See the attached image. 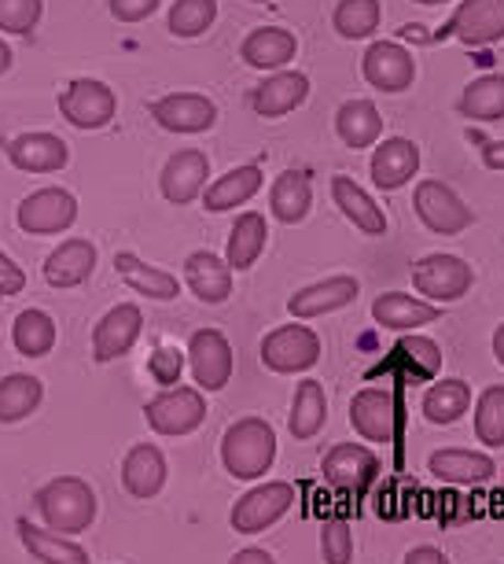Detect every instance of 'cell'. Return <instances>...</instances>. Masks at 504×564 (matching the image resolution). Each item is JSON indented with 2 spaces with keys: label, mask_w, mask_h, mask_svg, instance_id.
<instances>
[{
  "label": "cell",
  "mask_w": 504,
  "mask_h": 564,
  "mask_svg": "<svg viewBox=\"0 0 504 564\" xmlns=\"http://www.w3.org/2000/svg\"><path fill=\"white\" fill-rule=\"evenodd\" d=\"M427 473L442 484H457V487H475L493 480L497 465H493L490 454L479 451H460V446H449V451H435L431 462H427Z\"/></svg>",
  "instance_id": "obj_22"
},
{
  "label": "cell",
  "mask_w": 504,
  "mask_h": 564,
  "mask_svg": "<svg viewBox=\"0 0 504 564\" xmlns=\"http://www.w3.org/2000/svg\"><path fill=\"white\" fill-rule=\"evenodd\" d=\"M394 361L405 366V380H431L442 369V350H438L435 339L427 336H405L398 347H394Z\"/></svg>",
  "instance_id": "obj_41"
},
{
  "label": "cell",
  "mask_w": 504,
  "mask_h": 564,
  "mask_svg": "<svg viewBox=\"0 0 504 564\" xmlns=\"http://www.w3.org/2000/svg\"><path fill=\"white\" fill-rule=\"evenodd\" d=\"M34 506L45 528L56 535H78L96 520V491L81 476H56L34 495Z\"/></svg>",
  "instance_id": "obj_2"
},
{
  "label": "cell",
  "mask_w": 504,
  "mask_h": 564,
  "mask_svg": "<svg viewBox=\"0 0 504 564\" xmlns=\"http://www.w3.org/2000/svg\"><path fill=\"white\" fill-rule=\"evenodd\" d=\"M295 506V487L284 480L262 484L254 491H246L240 502L232 506V528L240 535H259V531L273 528L287 509Z\"/></svg>",
  "instance_id": "obj_9"
},
{
  "label": "cell",
  "mask_w": 504,
  "mask_h": 564,
  "mask_svg": "<svg viewBox=\"0 0 504 564\" xmlns=\"http://www.w3.org/2000/svg\"><path fill=\"white\" fill-rule=\"evenodd\" d=\"M471 406V388L464 380H435L424 395V417L431 424H453L468 413Z\"/></svg>",
  "instance_id": "obj_39"
},
{
  "label": "cell",
  "mask_w": 504,
  "mask_h": 564,
  "mask_svg": "<svg viewBox=\"0 0 504 564\" xmlns=\"http://www.w3.org/2000/svg\"><path fill=\"white\" fill-rule=\"evenodd\" d=\"M298 52V41L292 30H281V26H262V30H251L240 45V59L246 67L254 70H284L287 63L295 59Z\"/></svg>",
  "instance_id": "obj_25"
},
{
  "label": "cell",
  "mask_w": 504,
  "mask_h": 564,
  "mask_svg": "<svg viewBox=\"0 0 504 564\" xmlns=\"http://www.w3.org/2000/svg\"><path fill=\"white\" fill-rule=\"evenodd\" d=\"M163 0H111V15L118 23H144L158 12Z\"/></svg>",
  "instance_id": "obj_47"
},
{
  "label": "cell",
  "mask_w": 504,
  "mask_h": 564,
  "mask_svg": "<svg viewBox=\"0 0 504 564\" xmlns=\"http://www.w3.org/2000/svg\"><path fill=\"white\" fill-rule=\"evenodd\" d=\"M12 70V48H8V41L0 37V74Z\"/></svg>",
  "instance_id": "obj_52"
},
{
  "label": "cell",
  "mask_w": 504,
  "mask_h": 564,
  "mask_svg": "<svg viewBox=\"0 0 504 564\" xmlns=\"http://www.w3.org/2000/svg\"><path fill=\"white\" fill-rule=\"evenodd\" d=\"M482 163H486L490 170H504V141L482 144Z\"/></svg>",
  "instance_id": "obj_51"
},
{
  "label": "cell",
  "mask_w": 504,
  "mask_h": 564,
  "mask_svg": "<svg viewBox=\"0 0 504 564\" xmlns=\"http://www.w3.org/2000/svg\"><path fill=\"white\" fill-rule=\"evenodd\" d=\"M229 564H276V561H273V553H270V550L246 546V550H240V553H235V557H232Z\"/></svg>",
  "instance_id": "obj_50"
},
{
  "label": "cell",
  "mask_w": 504,
  "mask_h": 564,
  "mask_svg": "<svg viewBox=\"0 0 504 564\" xmlns=\"http://www.w3.org/2000/svg\"><path fill=\"white\" fill-rule=\"evenodd\" d=\"M213 19H218V0H177V4L169 8V34L191 41V37L207 34L213 26Z\"/></svg>",
  "instance_id": "obj_42"
},
{
  "label": "cell",
  "mask_w": 504,
  "mask_h": 564,
  "mask_svg": "<svg viewBox=\"0 0 504 564\" xmlns=\"http://www.w3.org/2000/svg\"><path fill=\"white\" fill-rule=\"evenodd\" d=\"M320 361V336L306 325H281L262 339V366L273 372H306Z\"/></svg>",
  "instance_id": "obj_8"
},
{
  "label": "cell",
  "mask_w": 504,
  "mask_h": 564,
  "mask_svg": "<svg viewBox=\"0 0 504 564\" xmlns=\"http://www.w3.org/2000/svg\"><path fill=\"white\" fill-rule=\"evenodd\" d=\"M188 369L199 391H221L232 380V344L218 328H199L188 339Z\"/></svg>",
  "instance_id": "obj_11"
},
{
  "label": "cell",
  "mask_w": 504,
  "mask_h": 564,
  "mask_svg": "<svg viewBox=\"0 0 504 564\" xmlns=\"http://www.w3.org/2000/svg\"><path fill=\"white\" fill-rule=\"evenodd\" d=\"M207 177H210V159L207 152H199V148H180L166 159L163 174H158V188H163V196L169 204L185 207L191 199L202 196V188H207Z\"/></svg>",
  "instance_id": "obj_15"
},
{
  "label": "cell",
  "mask_w": 504,
  "mask_h": 564,
  "mask_svg": "<svg viewBox=\"0 0 504 564\" xmlns=\"http://www.w3.org/2000/svg\"><path fill=\"white\" fill-rule=\"evenodd\" d=\"M265 240H270V226H265L259 210H246V215L235 218V226L229 232V251H224V262L232 265V273L251 270L262 259Z\"/></svg>",
  "instance_id": "obj_32"
},
{
  "label": "cell",
  "mask_w": 504,
  "mask_h": 564,
  "mask_svg": "<svg viewBox=\"0 0 504 564\" xmlns=\"http://www.w3.org/2000/svg\"><path fill=\"white\" fill-rule=\"evenodd\" d=\"M460 115L471 122H497L504 119V74H482L468 82L460 97Z\"/></svg>",
  "instance_id": "obj_36"
},
{
  "label": "cell",
  "mask_w": 504,
  "mask_h": 564,
  "mask_svg": "<svg viewBox=\"0 0 504 564\" xmlns=\"http://www.w3.org/2000/svg\"><path fill=\"white\" fill-rule=\"evenodd\" d=\"M45 12V0H0V30L4 34H34Z\"/></svg>",
  "instance_id": "obj_44"
},
{
  "label": "cell",
  "mask_w": 504,
  "mask_h": 564,
  "mask_svg": "<svg viewBox=\"0 0 504 564\" xmlns=\"http://www.w3.org/2000/svg\"><path fill=\"white\" fill-rule=\"evenodd\" d=\"M262 166H232L229 174L218 177L213 185L202 193V207L210 210V215H221V210H235L243 204H251L254 196L262 193Z\"/></svg>",
  "instance_id": "obj_29"
},
{
  "label": "cell",
  "mask_w": 504,
  "mask_h": 564,
  "mask_svg": "<svg viewBox=\"0 0 504 564\" xmlns=\"http://www.w3.org/2000/svg\"><path fill=\"white\" fill-rule=\"evenodd\" d=\"M475 440L486 446H504V388H486L475 402Z\"/></svg>",
  "instance_id": "obj_43"
},
{
  "label": "cell",
  "mask_w": 504,
  "mask_h": 564,
  "mask_svg": "<svg viewBox=\"0 0 504 564\" xmlns=\"http://www.w3.org/2000/svg\"><path fill=\"white\" fill-rule=\"evenodd\" d=\"M372 181L383 193H398L402 185H409L420 170V148L409 137H387V141H375L372 152Z\"/></svg>",
  "instance_id": "obj_19"
},
{
  "label": "cell",
  "mask_w": 504,
  "mask_h": 564,
  "mask_svg": "<svg viewBox=\"0 0 504 564\" xmlns=\"http://www.w3.org/2000/svg\"><path fill=\"white\" fill-rule=\"evenodd\" d=\"M166 484V457L155 443H136L122 462V487L133 498H155Z\"/></svg>",
  "instance_id": "obj_28"
},
{
  "label": "cell",
  "mask_w": 504,
  "mask_h": 564,
  "mask_svg": "<svg viewBox=\"0 0 504 564\" xmlns=\"http://www.w3.org/2000/svg\"><path fill=\"white\" fill-rule=\"evenodd\" d=\"M493 355L504 366V325H497V333H493Z\"/></svg>",
  "instance_id": "obj_53"
},
{
  "label": "cell",
  "mask_w": 504,
  "mask_h": 564,
  "mask_svg": "<svg viewBox=\"0 0 504 564\" xmlns=\"http://www.w3.org/2000/svg\"><path fill=\"white\" fill-rule=\"evenodd\" d=\"M15 221L30 237H56L78 221V199L67 188H37L19 204Z\"/></svg>",
  "instance_id": "obj_7"
},
{
  "label": "cell",
  "mask_w": 504,
  "mask_h": 564,
  "mask_svg": "<svg viewBox=\"0 0 504 564\" xmlns=\"http://www.w3.org/2000/svg\"><path fill=\"white\" fill-rule=\"evenodd\" d=\"M336 133L339 141L361 152V148H372L383 137V119L375 111L372 100H347L336 115Z\"/></svg>",
  "instance_id": "obj_33"
},
{
  "label": "cell",
  "mask_w": 504,
  "mask_h": 564,
  "mask_svg": "<svg viewBox=\"0 0 504 564\" xmlns=\"http://www.w3.org/2000/svg\"><path fill=\"white\" fill-rule=\"evenodd\" d=\"M144 333V314L136 303H118L111 306L100 325L92 328V361H100V366H107V361H118L125 358L133 350V344L141 339Z\"/></svg>",
  "instance_id": "obj_10"
},
{
  "label": "cell",
  "mask_w": 504,
  "mask_h": 564,
  "mask_svg": "<svg viewBox=\"0 0 504 564\" xmlns=\"http://www.w3.org/2000/svg\"><path fill=\"white\" fill-rule=\"evenodd\" d=\"M144 417L158 435H191L207 421V399L199 388H166L144 406Z\"/></svg>",
  "instance_id": "obj_6"
},
{
  "label": "cell",
  "mask_w": 504,
  "mask_h": 564,
  "mask_svg": "<svg viewBox=\"0 0 504 564\" xmlns=\"http://www.w3.org/2000/svg\"><path fill=\"white\" fill-rule=\"evenodd\" d=\"M416 4H427V8H435V4H446V0H416Z\"/></svg>",
  "instance_id": "obj_54"
},
{
  "label": "cell",
  "mask_w": 504,
  "mask_h": 564,
  "mask_svg": "<svg viewBox=\"0 0 504 564\" xmlns=\"http://www.w3.org/2000/svg\"><path fill=\"white\" fill-rule=\"evenodd\" d=\"M185 281L199 303L218 306L232 295V265L213 251H191L185 262Z\"/></svg>",
  "instance_id": "obj_24"
},
{
  "label": "cell",
  "mask_w": 504,
  "mask_h": 564,
  "mask_svg": "<svg viewBox=\"0 0 504 564\" xmlns=\"http://www.w3.org/2000/svg\"><path fill=\"white\" fill-rule=\"evenodd\" d=\"M358 292H361L358 276L336 273V276H325V281L298 289L292 300H287V311H292V317H298V322H309V317H325V314L342 311V306H350L358 300Z\"/></svg>",
  "instance_id": "obj_17"
},
{
  "label": "cell",
  "mask_w": 504,
  "mask_h": 564,
  "mask_svg": "<svg viewBox=\"0 0 504 564\" xmlns=\"http://www.w3.org/2000/svg\"><path fill=\"white\" fill-rule=\"evenodd\" d=\"M152 119L169 133H207L218 122V108L202 93H169L152 104Z\"/></svg>",
  "instance_id": "obj_18"
},
{
  "label": "cell",
  "mask_w": 504,
  "mask_h": 564,
  "mask_svg": "<svg viewBox=\"0 0 504 564\" xmlns=\"http://www.w3.org/2000/svg\"><path fill=\"white\" fill-rule=\"evenodd\" d=\"M309 207H314V185H309V177L303 170H284L270 188L273 218L284 221V226H298V221H306Z\"/></svg>",
  "instance_id": "obj_31"
},
{
  "label": "cell",
  "mask_w": 504,
  "mask_h": 564,
  "mask_svg": "<svg viewBox=\"0 0 504 564\" xmlns=\"http://www.w3.org/2000/svg\"><path fill=\"white\" fill-rule=\"evenodd\" d=\"M254 4H265V0H254Z\"/></svg>",
  "instance_id": "obj_55"
},
{
  "label": "cell",
  "mask_w": 504,
  "mask_h": 564,
  "mask_svg": "<svg viewBox=\"0 0 504 564\" xmlns=\"http://www.w3.org/2000/svg\"><path fill=\"white\" fill-rule=\"evenodd\" d=\"M328 421V395L320 380H303L295 388V402H292V417H287V429H292L295 440H314V435L325 429Z\"/></svg>",
  "instance_id": "obj_35"
},
{
  "label": "cell",
  "mask_w": 504,
  "mask_h": 564,
  "mask_svg": "<svg viewBox=\"0 0 504 564\" xmlns=\"http://www.w3.org/2000/svg\"><path fill=\"white\" fill-rule=\"evenodd\" d=\"M331 196H336V207L364 232V237H383V232H387V215H383V207L375 204L353 177H347V174L331 177Z\"/></svg>",
  "instance_id": "obj_27"
},
{
  "label": "cell",
  "mask_w": 504,
  "mask_h": 564,
  "mask_svg": "<svg viewBox=\"0 0 504 564\" xmlns=\"http://www.w3.org/2000/svg\"><path fill=\"white\" fill-rule=\"evenodd\" d=\"M375 476H380V457H375L369 446L339 443L325 454V480L336 487V491L361 495L375 484Z\"/></svg>",
  "instance_id": "obj_14"
},
{
  "label": "cell",
  "mask_w": 504,
  "mask_h": 564,
  "mask_svg": "<svg viewBox=\"0 0 504 564\" xmlns=\"http://www.w3.org/2000/svg\"><path fill=\"white\" fill-rule=\"evenodd\" d=\"M56 322L45 314V311H37V306H30V311H23L15 317V325H12V344L15 350L23 358H45L52 355V347H56Z\"/></svg>",
  "instance_id": "obj_37"
},
{
  "label": "cell",
  "mask_w": 504,
  "mask_h": 564,
  "mask_svg": "<svg viewBox=\"0 0 504 564\" xmlns=\"http://www.w3.org/2000/svg\"><path fill=\"white\" fill-rule=\"evenodd\" d=\"M8 159L23 174H56V170L67 166L70 148L56 133H23L8 144Z\"/></svg>",
  "instance_id": "obj_21"
},
{
  "label": "cell",
  "mask_w": 504,
  "mask_h": 564,
  "mask_svg": "<svg viewBox=\"0 0 504 564\" xmlns=\"http://www.w3.org/2000/svg\"><path fill=\"white\" fill-rule=\"evenodd\" d=\"M59 115L74 130H103L114 122L118 115V97L114 89L100 78H74L67 89L59 93Z\"/></svg>",
  "instance_id": "obj_3"
},
{
  "label": "cell",
  "mask_w": 504,
  "mask_h": 564,
  "mask_svg": "<svg viewBox=\"0 0 504 564\" xmlns=\"http://www.w3.org/2000/svg\"><path fill=\"white\" fill-rule=\"evenodd\" d=\"M26 289V273H23V265H19L12 254H4L0 251V295H19Z\"/></svg>",
  "instance_id": "obj_48"
},
{
  "label": "cell",
  "mask_w": 504,
  "mask_h": 564,
  "mask_svg": "<svg viewBox=\"0 0 504 564\" xmlns=\"http://www.w3.org/2000/svg\"><path fill=\"white\" fill-rule=\"evenodd\" d=\"M15 531H19V539H23V546L34 553L41 564H89L85 546L56 535L52 528H37V524H30V520H19Z\"/></svg>",
  "instance_id": "obj_34"
},
{
  "label": "cell",
  "mask_w": 504,
  "mask_h": 564,
  "mask_svg": "<svg viewBox=\"0 0 504 564\" xmlns=\"http://www.w3.org/2000/svg\"><path fill=\"white\" fill-rule=\"evenodd\" d=\"M438 37H457L468 48L493 45L504 37V0H464Z\"/></svg>",
  "instance_id": "obj_12"
},
{
  "label": "cell",
  "mask_w": 504,
  "mask_h": 564,
  "mask_svg": "<svg viewBox=\"0 0 504 564\" xmlns=\"http://www.w3.org/2000/svg\"><path fill=\"white\" fill-rule=\"evenodd\" d=\"M380 19H383L380 0H339L336 15H331V26L339 30V37L361 41L380 30Z\"/></svg>",
  "instance_id": "obj_40"
},
{
  "label": "cell",
  "mask_w": 504,
  "mask_h": 564,
  "mask_svg": "<svg viewBox=\"0 0 504 564\" xmlns=\"http://www.w3.org/2000/svg\"><path fill=\"white\" fill-rule=\"evenodd\" d=\"M114 270L136 295H147V300L166 303V300H177V292H180L174 273L158 270V265H147L141 254H133V251H118L114 254Z\"/></svg>",
  "instance_id": "obj_30"
},
{
  "label": "cell",
  "mask_w": 504,
  "mask_h": 564,
  "mask_svg": "<svg viewBox=\"0 0 504 564\" xmlns=\"http://www.w3.org/2000/svg\"><path fill=\"white\" fill-rule=\"evenodd\" d=\"M41 399H45V388H41L37 377L30 372H12V377L0 380V424H15L30 417Z\"/></svg>",
  "instance_id": "obj_38"
},
{
  "label": "cell",
  "mask_w": 504,
  "mask_h": 564,
  "mask_svg": "<svg viewBox=\"0 0 504 564\" xmlns=\"http://www.w3.org/2000/svg\"><path fill=\"white\" fill-rule=\"evenodd\" d=\"M221 462L232 480H259L276 462V432L265 417H243L229 424L221 440Z\"/></svg>",
  "instance_id": "obj_1"
},
{
  "label": "cell",
  "mask_w": 504,
  "mask_h": 564,
  "mask_svg": "<svg viewBox=\"0 0 504 564\" xmlns=\"http://www.w3.org/2000/svg\"><path fill=\"white\" fill-rule=\"evenodd\" d=\"M320 550H325V564H350L353 561V531L342 517L325 520L320 528Z\"/></svg>",
  "instance_id": "obj_45"
},
{
  "label": "cell",
  "mask_w": 504,
  "mask_h": 564,
  "mask_svg": "<svg viewBox=\"0 0 504 564\" xmlns=\"http://www.w3.org/2000/svg\"><path fill=\"white\" fill-rule=\"evenodd\" d=\"M413 207H416V218L431 232H438V237H457V232H464L471 221H475L471 207H464V199H460L446 181H435V177L416 185Z\"/></svg>",
  "instance_id": "obj_5"
},
{
  "label": "cell",
  "mask_w": 504,
  "mask_h": 564,
  "mask_svg": "<svg viewBox=\"0 0 504 564\" xmlns=\"http://www.w3.org/2000/svg\"><path fill=\"white\" fill-rule=\"evenodd\" d=\"M180 369H185V355L174 347H158L152 361H147V372H152V380L155 384H163V388H174L177 380H180Z\"/></svg>",
  "instance_id": "obj_46"
},
{
  "label": "cell",
  "mask_w": 504,
  "mask_h": 564,
  "mask_svg": "<svg viewBox=\"0 0 504 564\" xmlns=\"http://www.w3.org/2000/svg\"><path fill=\"white\" fill-rule=\"evenodd\" d=\"M475 284V273L457 254H424L413 262V289L427 295V303H457Z\"/></svg>",
  "instance_id": "obj_4"
},
{
  "label": "cell",
  "mask_w": 504,
  "mask_h": 564,
  "mask_svg": "<svg viewBox=\"0 0 504 564\" xmlns=\"http://www.w3.org/2000/svg\"><path fill=\"white\" fill-rule=\"evenodd\" d=\"M306 97H309V78L303 70H273L270 78L254 89L251 104L262 119H284V115H292L295 108H303Z\"/></svg>",
  "instance_id": "obj_20"
},
{
  "label": "cell",
  "mask_w": 504,
  "mask_h": 564,
  "mask_svg": "<svg viewBox=\"0 0 504 564\" xmlns=\"http://www.w3.org/2000/svg\"><path fill=\"white\" fill-rule=\"evenodd\" d=\"M402 564H449V557L442 550H435V546H416V550L405 553Z\"/></svg>",
  "instance_id": "obj_49"
},
{
  "label": "cell",
  "mask_w": 504,
  "mask_h": 564,
  "mask_svg": "<svg viewBox=\"0 0 504 564\" xmlns=\"http://www.w3.org/2000/svg\"><path fill=\"white\" fill-rule=\"evenodd\" d=\"M350 424L361 440L391 443L398 435V399L387 388H364L350 402Z\"/></svg>",
  "instance_id": "obj_13"
},
{
  "label": "cell",
  "mask_w": 504,
  "mask_h": 564,
  "mask_svg": "<svg viewBox=\"0 0 504 564\" xmlns=\"http://www.w3.org/2000/svg\"><path fill=\"white\" fill-rule=\"evenodd\" d=\"M364 82L372 89L383 93H405L416 78V59L409 48H402L398 41H375L361 59Z\"/></svg>",
  "instance_id": "obj_16"
},
{
  "label": "cell",
  "mask_w": 504,
  "mask_h": 564,
  "mask_svg": "<svg viewBox=\"0 0 504 564\" xmlns=\"http://www.w3.org/2000/svg\"><path fill=\"white\" fill-rule=\"evenodd\" d=\"M372 317H375V325L391 328V333H409V328L438 322V317H442V306L424 303L405 292H383L380 300L372 303Z\"/></svg>",
  "instance_id": "obj_26"
},
{
  "label": "cell",
  "mask_w": 504,
  "mask_h": 564,
  "mask_svg": "<svg viewBox=\"0 0 504 564\" xmlns=\"http://www.w3.org/2000/svg\"><path fill=\"white\" fill-rule=\"evenodd\" d=\"M96 270V243L70 237L45 259V281L52 289H78Z\"/></svg>",
  "instance_id": "obj_23"
}]
</instances>
